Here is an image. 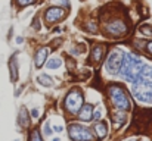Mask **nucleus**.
Returning <instances> with one entry per match:
<instances>
[{
  "label": "nucleus",
  "instance_id": "f257e3e1",
  "mask_svg": "<svg viewBox=\"0 0 152 141\" xmlns=\"http://www.w3.org/2000/svg\"><path fill=\"white\" fill-rule=\"evenodd\" d=\"M145 66H146V65H145V63H143L140 59H137V57H134L133 55L127 53V55H124L121 68H120L118 72H120V75H121L123 80L134 84V82H137L139 80H140Z\"/></svg>",
  "mask_w": 152,
  "mask_h": 141
},
{
  "label": "nucleus",
  "instance_id": "7ed1b4c3",
  "mask_svg": "<svg viewBox=\"0 0 152 141\" xmlns=\"http://www.w3.org/2000/svg\"><path fill=\"white\" fill-rule=\"evenodd\" d=\"M68 135L72 141H93L95 135L87 126L80 123H71L68 126Z\"/></svg>",
  "mask_w": 152,
  "mask_h": 141
},
{
  "label": "nucleus",
  "instance_id": "9b49d317",
  "mask_svg": "<svg viewBox=\"0 0 152 141\" xmlns=\"http://www.w3.org/2000/svg\"><path fill=\"white\" fill-rule=\"evenodd\" d=\"M112 122H114V126L115 128L123 126L125 122H127V115H125V112L117 110L115 113H114V116H112Z\"/></svg>",
  "mask_w": 152,
  "mask_h": 141
},
{
  "label": "nucleus",
  "instance_id": "c85d7f7f",
  "mask_svg": "<svg viewBox=\"0 0 152 141\" xmlns=\"http://www.w3.org/2000/svg\"><path fill=\"white\" fill-rule=\"evenodd\" d=\"M127 141H136V140H127Z\"/></svg>",
  "mask_w": 152,
  "mask_h": 141
},
{
  "label": "nucleus",
  "instance_id": "1a4fd4ad",
  "mask_svg": "<svg viewBox=\"0 0 152 141\" xmlns=\"http://www.w3.org/2000/svg\"><path fill=\"white\" fill-rule=\"evenodd\" d=\"M92 115H93V106L92 105H83V107L78 110V119L83 122L92 121Z\"/></svg>",
  "mask_w": 152,
  "mask_h": 141
},
{
  "label": "nucleus",
  "instance_id": "a878e982",
  "mask_svg": "<svg viewBox=\"0 0 152 141\" xmlns=\"http://www.w3.org/2000/svg\"><path fill=\"white\" fill-rule=\"evenodd\" d=\"M53 131H55V132H62V131H64V128H62L61 125H58V126L53 128Z\"/></svg>",
  "mask_w": 152,
  "mask_h": 141
},
{
  "label": "nucleus",
  "instance_id": "f03ea898",
  "mask_svg": "<svg viewBox=\"0 0 152 141\" xmlns=\"http://www.w3.org/2000/svg\"><path fill=\"white\" fill-rule=\"evenodd\" d=\"M108 96L111 98V103L114 105L117 110H123V112H127L132 107L130 103V98L125 93V90L123 85L120 84H111L108 85Z\"/></svg>",
  "mask_w": 152,
  "mask_h": 141
},
{
  "label": "nucleus",
  "instance_id": "f8f14e48",
  "mask_svg": "<svg viewBox=\"0 0 152 141\" xmlns=\"http://www.w3.org/2000/svg\"><path fill=\"white\" fill-rule=\"evenodd\" d=\"M104 55H105V47L104 46H95L92 49V53H90V59L93 62H100L104 59Z\"/></svg>",
  "mask_w": 152,
  "mask_h": 141
},
{
  "label": "nucleus",
  "instance_id": "4468645a",
  "mask_svg": "<svg viewBox=\"0 0 152 141\" xmlns=\"http://www.w3.org/2000/svg\"><path fill=\"white\" fill-rule=\"evenodd\" d=\"M37 81H39L42 85H44V87H52V85H53V80L50 78L49 75H46V74L39 75V78H37Z\"/></svg>",
  "mask_w": 152,
  "mask_h": 141
},
{
  "label": "nucleus",
  "instance_id": "aec40b11",
  "mask_svg": "<svg viewBox=\"0 0 152 141\" xmlns=\"http://www.w3.org/2000/svg\"><path fill=\"white\" fill-rule=\"evenodd\" d=\"M52 131H53V130H50V122L47 121V122L43 125V134H44V137H49L50 134H52Z\"/></svg>",
  "mask_w": 152,
  "mask_h": 141
},
{
  "label": "nucleus",
  "instance_id": "412c9836",
  "mask_svg": "<svg viewBox=\"0 0 152 141\" xmlns=\"http://www.w3.org/2000/svg\"><path fill=\"white\" fill-rule=\"evenodd\" d=\"M50 2L58 5V6H64V7H68L70 6V0H50Z\"/></svg>",
  "mask_w": 152,
  "mask_h": 141
},
{
  "label": "nucleus",
  "instance_id": "b1692460",
  "mask_svg": "<svg viewBox=\"0 0 152 141\" xmlns=\"http://www.w3.org/2000/svg\"><path fill=\"white\" fill-rule=\"evenodd\" d=\"M31 118H34V119L39 118V110H37V109H33L31 110Z\"/></svg>",
  "mask_w": 152,
  "mask_h": 141
},
{
  "label": "nucleus",
  "instance_id": "39448f33",
  "mask_svg": "<svg viewBox=\"0 0 152 141\" xmlns=\"http://www.w3.org/2000/svg\"><path fill=\"white\" fill-rule=\"evenodd\" d=\"M133 96L137 101L140 103H145V105H152V87L146 82H134L133 85Z\"/></svg>",
  "mask_w": 152,
  "mask_h": 141
},
{
  "label": "nucleus",
  "instance_id": "393cba45",
  "mask_svg": "<svg viewBox=\"0 0 152 141\" xmlns=\"http://www.w3.org/2000/svg\"><path fill=\"white\" fill-rule=\"evenodd\" d=\"M146 50H148V53H149V55H152V41L146 44Z\"/></svg>",
  "mask_w": 152,
  "mask_h": 141
},
{
  "label": "nucleus",
  "instance_id": "0eeeda50",
  "mask_svg": "<svg viewBox=\"0 0 152 141\" xmlns=\"http://www.w3.org/2000/svg\"><path fill=\"white\" fill-rule=\"evenodd\" d=\"M123 59H124V52L120 49H115L109 53L106 62H105V68L109 74H117L121 68V63H123Z\"/></svg>",
  "mask_w": 152,
  "mask_h": 141
},
{
  "label": "nucleus",
  "instance_id": "6ab92c4d",
  "mask_svg": "<svg viewBox=\"0 0 152 141\" xmlns=\"http://www.w3.org/2000/svg\"><path fill=\"white\" fill-rule=\"evenodd\" d=\"M140 32H142L145 37H152V28L148 27V25H143V27H140Z\"/></svg>",
  "mask_w": 152,
  "mask_h": 141
},
{
  "label": "nucleus",
  "instance_id": "9d476101",
  "mask_svg": "<svg viewBox=\"0 0 152 141\" xmlns=\"http://www.w3.org/2000/svg\"><path fill=\"white\" fill-rule=\"evenodd\" d=\"M47 53H49V50L46 47H40L39 50L35 52V56H34V62H35V66L37 68H42L44 65V60L47 57Z\"/></svg>",
  "mask_w": 152,
  "mask_h": 141
},
{
  "label": "nucleus",
  "instance_id": "423d86ee",
  "mask_svg": "<svg viewBox=\"0 0 152 141\" xmlns=\"http://www.w3.org/2000/svg\"><path fill=\"white\" fill-rule=\"evenodd\" d=\"M127 31H129L127 24H125L124 19H120V18L111 19V21H108L106 25H105V32L108 34V37L120 38V37H123L124 34H127Z\"/></svg>",
  "mask_w": 152,
  "mask_h": 141
},
{
  "label": "nucleus",
  "instance_id": "dca6fc26",
  "mask_svg": "<svg viewBox=\"0 0 152 141\" xmlns=\"http://www.w3.org/2000/svg\"><path fill=\"white\" fill-rule=\"evenodd\" d=\"M19 123H21V126H27L28 125V115H27L25 107H22L19 110Z\"/></svg>",
  "mask_w": 152,
  "mask_h": 141
},
{
  "label": "nucleus",
  "instance_id": "c756f323",
  "mask_svg": "<svg viewBox=\"0 0 152 141\" xmlns=\"http://www.w3.org/2000/svg\"><path fill=\"white\" fill-rule=\"evenodd\" d=\"M15 141H18V140H15Z\"/></svg>",
  "mask_w": 152,
  "mask_h": 141
},
{
  "label": "nucleus",
  "instance_id": "bb28decb",
  "mask_svg": "<svg viewBox=\"0 0 152 141\" xmlns=\"http://www.w3.org/2000/svg\"><path fill=\"white\" fill-rule=\"evenodd\" d=\"M22 41H24V38H22V37H18V38H16V43H18V44H21Z\"/></svg>",
  "mask_w": 152,
  "mask_h": 141
},
{
  "label": "nucleus",
  "instance_id": "ddd939ff",
  "mask_svg": "<svg viewBox=\"0 0 152 141\" xmlns=\"http://www.w3.org/2000/svg\"><path fill=\"white\" fill-rule=\"evenodd\" d=\"M95 130H96V134H97L99 138H104L108 134V125L105 122H97L96 126H95Z\"/></svg>",
  "mask_w": 152,
  "mask_h": 141
},
{
  "label": "nucleus",
  "instance_id": "6e6552de",
  "mask_svg": "<svg viewBox=\"0 0 152 141\" xmlns=\"http://www.w3.org/2000/svg\"><path fill=\"white\" fill-rule=\"evenodd\" d=\"M65 15H67V12L62 9V7H59V6H52V7H49V9L44 12L43 18H44V22H46L47 25H52V24H56V22L62 21V19L65 18Z\"/></svg>",
  "mask_w": 152,
  "mask_h": 141
},
{
  "label": "nucleus",
  "instance_id": "20e7f679",
  "mask_svg": "<svg viewBox=\"0 0 152 141\" xmlns=\"http://www.w3.org/2000/svg\"><path fill=\"white\" fill-rule=\"evenodd\" d=\"M83 101L84 97L81 94L80 90H71V91L67 94L65 100H64V106L70 113H78V110L83 107Z\"/></svg>",
  "mask_w": 152,
  "mask_h": 141
},
{
  "label": "nucleus",
  "instance_id": "a211bd4d",
  "mask_svg": "<svg viewBox=\"0 0 152 141\" xmlns=\"http://www.w3.org/2000/svg\"><path fill=\"white\" fill-rule=\"evenodd\" d=\"M10 71H12V80H16V76H18V74H16V60L14 59L10 62Z\"/></svg>",
  "mask_w": 152,
  "mask_h": 141
},
{
  "label": "nucleus",
  "instance_id": "f3484780",
  "mask_svg": "<svg viewBox=\"0 0 152 141\" xmlns=\"http://www.w3.org/2000/svg\"><path fill=\"white\" fill-rule=\"evenodd\" d=\"M30 141H43L40 132L37 131V130H33V132L30 134Z\"/></svg>",
  "mask_w": 152,
  "mask_h": 141
},
{
  "label": "nucleus",
  "instance_id": "4be33fe9",
  "mask_svg": "<svg viewBox=\"0 0 152 141\" xmlns=\"http://www.w3.org/2000/svg\"><path fill=\"white\" fill-rule=\"evenodd\" d=\"M34 2H35V0H16V3L19 6H28V5H31Z\"/></svg>",
  "mask_w": 152,
  "mask_h": 141
},
{
  "label": "nucleus",
  "instance_id": "5701e85b",
  "mask_svg": "<svg viewBox=\"0 0 152 141\" xmlns=\"http://www.w3.org/2000/svg\"><path fill=\"white\" fill-rule=\"evenodd\" d=\"M92 119H93V121H99V119H100V112H99V110L92 115Z\"/></svg>",
  "mask_w": 152,
  "mask_h": 141
},
{
  "label": "nucleus",
  "instance_id": "cd10ccee",
  "mask_svg": "<svg viewBox=\"0 0 152 141\" xmlns=\"http://www.w3.org/2000/svg\"><path fill=\"white\" fill-rule=\"evenodd\" d=\"M50 141H61V140H59V138H52Z\"/></svg>",
  "mask_w": 152,
  "mask_h": 141
},
{
  "label": "nucleus",
  "instance_id": "2eb2a0df",
  "mask_svg": "<svg viewBox=\"0 0 152 141\" xmlns=\"http://www.w3.org/2000/svg\"><path fill=\"white\" fill-rule=\"evenodd\" d=\"M62 65V60H61V57H52L47 63H46V66L49 68V69H56V68H59Z\"/></svg>",
  "mask_w": 152,
  "mask_h": 141
}]
</instances>
